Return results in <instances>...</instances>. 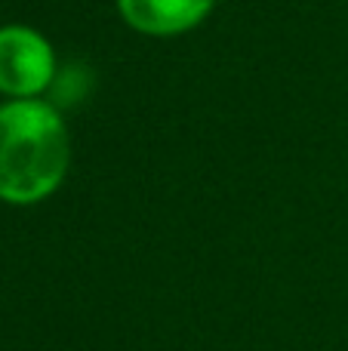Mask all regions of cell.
Wrapping results in <instances>:
<instances>
[{"label":"cell","instance_id":"1","mask_svg":"<svg viewBox=\"0 0 348 351\" xmlns=\"http://www.w3.org/2000/svg\"><path fill=\"white\" fill-rule=\"evenodd\" d=\"M68 158V130L55 108L37 99L0 108V200H43L65 179Z\"/></svg>","mask_w":348,"mask_h":351},{"label":"cell","instance_id":"2","mask_svg":"<svg viewBox=\"0 0 348 351\" xmlns=\"http://www.w3.org/2000/svg\"><path fill=\"white\" fill-rule=\"evenodd\" d=\"M53 49L37 31L10 25L0 28V93L31 99L53 80Z\"/></svg>","mask_w":348,"mask_h":351},{"label":"cell","instance_id":"3","mask_svg":"<svg viewBox=\"0 0 348 351\" xmlns=\"http://www.w3.org/2000/svg\"><path fill=\"white\" fill-rule=\"evenodd\" d=\"M123 19L145 34H182L210 12L213 0H117Z\"/></svg>","mask_w":348,"mask_h":351}]
</instances>
